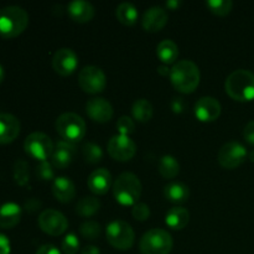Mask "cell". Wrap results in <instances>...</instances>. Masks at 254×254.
I'll return each instance as SVG.
<instances>
[{"label":"cell","instance_id":"e0dca14e","mask_svg":"<svg viewBox=\"0 0 254 254\" xmlns=\"http://www.w3.org/2000/svg\"><path fill=\"white\" fill-rule=\"evenodd\" d=\"M168 22V12L161 6H151L144 12L141 24L146 31H160Z\"/></svg>","mask_w":254,"mask_h":254},{"label":"cell","instance_id":"9c48e42d","mask_svg":"<svg viewBox=\"0 0 254 254\" xmlns=\"http://www.w3.org/2000/svg\"><path fill=\"white\" fill-rule=\"evenodd\" d=\"M78 84L86 93H99L107 86L106 73L97 66H86L79 72Z\"/></svg>","mask_w":254,"mask_h":254},{"label":"cell","instance_id":"ab89813d","mask_svg":"<svg viewBox=\"0 0 254 254\" xmlns=\"http://www.w3.org/2000/svg\"><path fill=\"white\" fill-rule=\"evenodd\" d=\"M36 254H61V252L54 245H44L36 251Z\"/></svg>","mask_w":254,"mask_h":254},{"label":"cell","instance_id":"f1b7e54d","mask_svg":"<svg viewBox=\"0 0 254 254\" xmlns=\"http://www.w3.org/2000/svg\"><path fill=\"white\" fill-rule=\"evenodd\" d=\"M99 207H101V202L98 198L88 196V197H83L78 201L76 211L82 217H89V216H93L99 210Z\"/></svg>","mask_w":254,"mask_h":254},{"label":"cell","instance_id":"9a60e30c","mask_svg":"<svg viewBox=\"0 0 254 254\" xmlns=\"http://www.w3.org/2000/svg\"><path fill=\"white\" fill-rule=\"evenodd\" d=\"M221 103L210 96L201 97L195 104V116L201 122H212L220 117Z\"/></svg>","mask_w":254,"mask_h":254},{"label":"cell","instance_id":"d590c367","mask_svg":"<svg viewBox=\"0 0 254 254\" xmlns=\"http://www.w3.org/2000/svg\"><path fill=\"white\" fill-rule=\"evenodd\" d=\"M36 175L39 176L41 180L49 181L52 180L55 178L54 169H52V165L49 163V161H40V164L36 168Z\"/></svg>","mask_w":254,"mask_h":254},{"label":"cell","instance_id":"603a6c76","mask_svg":"<svg viewBox=\"0 0 254 254\" xmlns=\"http://www.w3.org/2000/svg\"><path fill=\"white\" fill-rule=\"evenodd\" d=\"M190 221V213L184 207H173L165 216V222L173 230H183Z\"/></svg>","mask_w":254,"mask_h":254},{"label":"cell","instance_id":"f6af8a7d","mask_svg":"<svg viewBox=\"0 0 254 254\" xmlns=\"http://www.w3.org/2000/svg\"><path fill=\"white\" fill-rule=\"evenodd\" d=\"M180 5H181V1H179V0H169V1H166V6L171 10L178 9Z\"/></svg>","mask_w":254,"mask_h":254},{"label":"cell","instance_id":"277c9868","mask_svg":"<svg viewBox=\"0 0 254 254\" xmlns=\"http://www.w3.org/2000/svg\"><path fill=\"white\" fill-rule=\"evenodd\" d=\"M113 193L121 205H134L141 195L140 180L131 173L121 174L113 184Z\"/></svg>","mask_w":254,"mask_h":254},{"label":"cell","instance_id":"484cf974","mask_svg":"<svg viewBox=\"0 0 254 254\" xmlns=\"http://www.w3.org/2000/svg\"><path fill=\"white\" fill-rule=\"evenodd\" d=\"M159 173L163 178L173 179L180 173V164L173 155H164L159 160Z\"/></svg>","mask_w":254,"mask_h":254},{"label":"cell","instance_id":"6da1fadb","mask_svg":"<svg viewBox=\"0 0 254 254\" xmlns=\"http://www.w3.org/2000/svg\"><path fill=\"white\" fill-rule=\"evenodd\" d=\"M200 69L190 60L176 62L170 72V79L175 89L181 93H192L200 83Z\"/></svg>","mask_w":254,"mask_h":254},{"label":"cell","instance_id":"d4e9b609","mask_svg":"<svg viewBox=\"0 0 254 254\" xmlns=\"http://www.w3.org/2000/svg\"><path fill=\"white\" fill-rule=\"evenodd\" d=\"M156 55L164 64H175L179 57V47L173 40H163L156 47Z\"/></svg>","mask_w":254,"mask_h":254},{"label":"cell","instance_id":"ee69618b","mask_svg":"<svg viewBox=\"0 0 254 254\" xmlns=\"http://www.w3.org/2000/svg\"><path fill=\"white\" fill-rule=\"evenodd\" d=\"M171 68H169L168 64H160L158 67V73H160L161 76H170Z\"/></svg>","mask_w":254,"mask_h":254},{"label":"cell","instance_id":"f35d334b","mask_svg":"<svg viewBox=\"0 0 254 254\" xmlns=\"http://www.w3.org/2000/svg\"><path fill=\"white\" fill-rule=\"evenodd\" d=\"M243 136H245V140L247 141L251 145H254V121L248 122L245 127V130H243Z\"/></svg>","mask_w":254,"mask_h":254},{"label":"cell","instance_id":"b9f144b4","mask_svg":"<svg viewBox=\"0 0 254 254\" xmlns=\"http://www.w3.org/2000/svg\"><path fill=\"white\" fill-rule=\"evenodd\" d=\"M40 206H41V202H40V201H37L36 198H31V200L27 201L25 207H26L27 211H31L32 212V211H36Z\"/></svg>","mask_w":254,"mask_h":254},{"label":"cell","instance_id":"44dd1931","mask_svg":"<svg viewBox=\"0 0 254 254\" xmlns=\"http://www.w3.org/2000/svg\"><path fill=\"white\" fill-rule=\"evenodd\" d=\"M52 192L57 200L66 203L73 200L74 195H76V189H74V184L72 183V180H69L66 176H60V178L55 179L54 185H52Z\"/></svg>","mask_w":254,"mask_h":254},{"label":"cell","instance_id":"d6986e66","mask_svg":"<svg viewBox=\"0 0 254 254\" xmlns=\"http://www.w3.org/2000/svg\"><path fill=\"white\" fill-rule=\"evenodd\" d=\"M87 184H88L89 190L93 193H97V195H104V193L111 189L112 175L107 169H97V170H94L93 173L88 176Z\"/></svg>","mask_w":254,"mask_h":254},{"label":"cell","instance_id":"83f0119b","mask_svg":"<svg viewBox=\"0 0 254 254\" xmlns=\"http://www.w3.org/2000/svg\"><path fill=\"white\" fill-rule=\"evenodd\" d=\"M116 14L119 22L128 26L134 25L138 20V10L131 2H122L121 5H118Z\"/></svg>","mask_w":254,"mask_h":254},{"label":"cell","instance_id":"f546056e","mask_svg":"<svg viewBox=\"0 0 254 254\" xmlns=\"http://www.w3.org/2000/svg\"><path fill=\"white\" fill-rule=\"evenodd\" d=\"M12 174H14L15 181H16L20 186L27 185L30 179V170L27 161L22 160V159H19V160L15 161Z\"/></svg>","mask_w":254,"mask_h":254},{"label":"cell","instance_id":"5bb4252c","mask_svg":"<svg viewBox=\"0 0 254 254\" xmlns=\"http://www.w3.org/2000/svg\"><path fill=\"white\" fill-rule=\"evenodd\" d=\"M86 112L92 121L98 122V123H106L111 121L114 113L111 102L102 97L89 99L86 104Z\"/></svg>","mask_w":254,"mask_h":254},{"label":"cell","instance_id":"8992f818","mask_svg":"<svg viewBox=\"0 0 254 254\" xmlns=\"http://www.w3.org/2000/svg\"><path fill=\"white\" fill-rule=\"evenodd\" d=\"M56 130L68 143L81 141L86 135V123L83 118L76 113H64L56 119Z\"/></svg>","mask_w":254,"mask_h":254},{"label":"cell","instance_id":"836d02e7","mask_svg":"<svg viewBox=\"0 0 254 254\" xmlns=\"http://www.w3.org/2000/svg\"><path fill=\"white\" fill-rule=\"evenodd\" d=\"M62 251L64 254H76L79 250V241L74 233H68L62 240Z\"/></svg>","mask_w":254,"mask_h":254},{"label":"cell","instance_id":"cb8c5ba5","mask_svg":"<svg viewBox=\"0 0 254 254\" xmlns=\"http://www.w3.org/2000/svg\"><path fill=\"white\" fill-rule=\"evenodd\" d=\"M164 195L171 202L183 203L190 197V190L189 186L183 183H170L164 188Z\"/></svg>","mask_w":254,"mask_h":254},{"label":"cell","instance_id":"7402d4cb","mask_svg":"<svg viewBox=\"0 0 254 254\" xmlns=\"http://www.w3.org/2000/svg\"><path fill=\"white\" fill-rule=\"evenodd\" d=\"M21 218V208L17 203L6 202L0 206V228L15 227Z\"/></svg>","mask_w":254,"mask_h":254},{"label":"cell","instance_id":"7a4b0ae2","mask_svg":"<svg viewBox=\"0 0 254 254\" xmlns=\"http://www.w3.org/2000/svg\"><path fill=\"white\" fill-rule=\"evenodd\" d=\"M225 89L228 96L236 101H253L254 73L247 69H236L226 78Z\"/></svg>","mask_w":254,"mask_h":254},{"label":"cell","instance_id":"74e56055","mask_svg":"<svg viewBox=\"0 0 254 254\" xmlns=\"http://www.w3.org/2000/svg\"><path fill=\"white\" fill-rule=\"evenodd\" d=\"M170 106L174 113L180 114L186 109V101L183 98V97H174V98L171 99Z\"/></svg>","mask_w":254,"mask_h":254},{"label":"cell","instance_id":"8d00e7d4","mask_svg":"<svg viewBox=\"0 0 254 254\" xmlns=\"http://www.w3.org/2000/svg\"><path fill=\"white\" fill-rule=\"evenodd\" d=\"M131 215H133V217L135 218V220L145 221L148 220L149 216H150V208H149V206L146 205V203H135L133 210H131Z\"/></svg>","mask_w":254,"mask_h":254},{"label":"cell","instance_id":"7c38bea8","mask_svg":"<svg viewBox=\"0 0 254 254\" xmlns=\"http://www.w3.org/2000/svg\"><path fill=\"white\" fill-rule=\"evenodd\" d=\"M107 148L109 155L119 161L130 160L136 153L135 143L129 138V135H122V134L112 136L107 144Z\"/></svg>","mask_w":254,"mask_h":254},{"label":"cell","instance_id":"1f68e13d","mask_svg":"<svg viewBox=\"0 0 254 254\" xmlns=\"http://www.w3.org/2000/svg\"><path fill=\"white\" fill-rule=\"evenodd\" d=\"M79 232L86 240H97L101 236V225L96 221H86L79 226Z\"/></svg>","mask_w":254,"mask_h":254},{"label":"cell","instance_id":"7dc6e473","mask_svg":"<svg viewBox=\"0 0 254 254\" xmlns=\"http://www.w3.org/2000/svg\"><path fill=\"white\" fill-rule=\"evenodd\" d=\"M248 158H250L251 161H253V163H254V149L252 151H251L250 154H248Z\"/></svg>","mask_w":254,"mask_h":254},{"label":"cell","instance_id":"bcb514c9","mask_svg":"<svg viewBox=\"0 0 254 254\" xmlns=\"http://www.w3.org/2000/svg\"><path fill=\"white\" fill-rule=\"evenodd\" d=\"M4 77H5V71H4V68H2L1 64H0V83H1V82H2Z\"/></svg>","mask_w":254,"mask_h":254},{"label":"cell","instance_id":"60d3db41","mask_svg":"<svg viewBox=\"0 0 254 254\" xmlns=\"http://www.w3.org/2000/svg\"><path fill=\"white\" fill-rule=\"evenodd\" d=\"M0 254H10V242L4 235H0Z\"/></svg>","mask_w":254,"mask_h":254},{"label":"cell","instance_id":"2e32d148","mask_svg":"<svg viewBox=\"0 0 254 254\" xmlns=\"http://www.w3.org/2000/svg\"><path fill=\"white\" fill-rule=\"evenodd\" d=\"M76 146L74 144L68 143L66 140H60L56 143L52 154V164L57 169H64L73 161L76 156Z\"/></svg>","mask_w":254,"mask_h":254},{"label":"cell","instance_id":"7bdbcfd3","mask_svg":"<svg viewBox=\"0 0 254 254\" xmlns=\"http://www.w3.org/2000/svg\"><path fill=\"white\" fill-rule=\"evenodd\" d=\"M81 254H101V252H99L98 247H96V246H86L81 251Z\"/></svg>","mask_w":254,"mask_h":254},{"label":"cell","instance_id":"4316f807","mask_svg":"<svg viewBox=\"0 0 254 254\" xmlns=\"http://www.w3.org/2000/svg\"><path fill=\"white\" fill-rule=\"evenodd\" d=\"M153 106H151L150 102L145 98H140L138 101L134 102L133 107H131V113L133 117L139 122H149L153 117Z\"/></svg>","mask_w":254,"mask_h":254},{"label":"cell","instance_id":"ba28073f","mask_svg":"<svg viewBox=\"0 0 254 254\" xmlns=\"http://www.w3.org/2000/svg\"><path fill=\"white\" fill-rule=\"evenodd\" d=\"M24 149L27 155L40 161H46L54 154V143L49 135L35 131L25 139Z\"/></svg>","mask_w":254,"mask_h":254},{"label":"cell","instance_id":"e575fe53","mask_svg":"<svg viewBox=\"0 0 254 254\" xmlns=\"http://www.w3.org/2000/svg\"><path fill=\"white\" fill-rule=\"evenodd\" d=\"M117 129H118L119 134H122V135H129V134L134 133V130H135V124H134L133 119L130 117L123 116L117 122Z\"/></svg>","mask_w":254,"mask_h":254},{"label":"cell","instance_id":"52a82bcc","mask_svg":"<svg viewBox=\"0 0 254 254\" xmlns=\"http://www.w3.org/2000/svg\"><path fill=\"white\" fill-rule=\"evenodd\" d=\"M107 241L112 247L119 251L130 250L134 245L135 233L126 221L117 220L107 226Z\"/></svg>","mask_w":254,"mask_h":254},{"label":"cell","instance_id":"4fadbf2b","mask_svg":"<svg viewBox=\"0 0 254 254\" xmlns=\"http://www.w3.org/2000/svg\"><path fill=\"white\" fill-rule=\"evenodd\" d=\"M77 66H78V57L73 50L64 47L57 50L52 56V67L61 76H68L73 73Z\"/></svg>","mask_w":254,"mask_h":254},{"label":"cell","instance_id":"5b68a950","mask_svg":"<svg viewBox=\"0 0 254 254\" xmlns=\"http://www.w3.org/2000/svg\"><path fill=\"white\" fill-rule=\"evenodd\" d=\"M173 237L161 228H153L144 233L139 242L141 254H169L173 250Z\"/></svg>","mask_w":254,"mask_h":254},{"label":"cell","instance_id":"3957f363","mask_svg":"<svg viewBox=\"0 0 254 254\" xmlns=\"http://www.w3.org/2000/svg\"><path fill=\"white\" fill-rule=\"evenodd\" d=\"M29 14L21 6L10 5L0 9V36L5 39L19 36L27 27Z\"/></svg>","mask_w":254,"mask_h":254},{"label":"cell","instance_id":"ac0fdd59","mask_svg":"<svg viewBox=\"0 0 254 254\" xmlns=\"http://www.w3.org/2000/svg\"><path fill=\"white\" fill-rule=\"evenodd\" d=\"M20 134V122L15 116L0 113V144L14 141Z\"/></svg>","mask_w":254,"mask_h":254},{"label":"cell","instance_id":"ffe728a7","mask_svg":"<svg viewBox=\"0 0 254 254\" xmlns=\"http://www.w3.org/2000/svg\"><path fill=\"white\" fill-rule=\"evenodd\" d=\"M69 17L77 22H88L94 16L93 5L86 0H73L67 5Z\"/></svg>","mask_w":254,"mask_h":254},{"label":"cell","instance_id":"4dcf8cb0","mask_svg":"<svg viewBox=\"0 0 254 254\" xmlns=\"http://www.w3.org/2000/svg\"><path fill=\"white\" fill-rule=\"evenodd\" d=\"M82 154H83V158L87 163L89 164H96L98 161L102 160L103 158V151L99 145L94 143H86L82 149Z\"/></svg>","mask_w":254,"mask_h":254},{"label":"cell","instance_id":"8fae6325","mask_svg":"<svg viewBox=\"0 0 254 254\" xmlns=\"http://www.w3.org/2000/svg\"><path fill=\"white\" fill-rule=\"evenodd\" d=\"M39 226L45 233L50 236H61L68 228V222L64 213L49 208L44 210L39 216Z\"/></svg>","mask_w":254,"mask_h":254},{"label":"cell","instance_id":"30bf717a","mask_svg":"<svg viewBox=\"0 0 254 254\" xmlns=\"http://www.w3.org/2000/svg\"><path fill=\"white\" fill-rule=\"evenodd\" d=\"M247 149L238 141H228L218 151V163L225 169H236L247 159Z\"/></svg>","mask_w":254,"mask_h":254},{"label":"cell","instance_id":"d6a6232c","mask_svg":"<svg viewBox=\"0 0 254 254\" xmlns=\"http://www.w3.org/2000/svg\"><path fill=\"white\" fill-rule=\"evenodd\" d=\"M206 6L216 15H223L230 14V11L232 10L233 2L231 0H208L206 1Z\"/></svg>","mask_w":254,"mask_h":254}]
</instances>
